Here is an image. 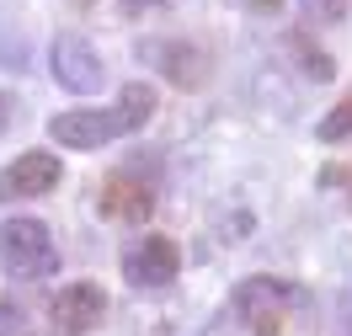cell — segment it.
Wrapping results in <instances>:
<instances>
[{
	"label": "cell",
	"mask_w": 352,
	"mask_h": 336,
	"mask_svg": "<svg viewBox=\"0 0 352 336\" xmlns=\"http://www.w3.org/2000/svg\"><path fill=\"white\" fill-rule=\"evenodd\" d=\"M299 5H305V16H315V22H342L352 0H299Z\"/></svg>",
	"instance_id": "cell-11"
},
{
	"label": "cell",
	"mask_w": 352,
	"mask_h": 336,
	"mask_svg": "<svg viewBox=\"0 0 352 336\" xmlns=\"http://www.w3.org/2000/svg\"><path fill=\"white\" fill-rule=\"evenodd\" d=\"M144 5H166V0H129V11H144Z\"/></svg>",
	"instance_id": "cell-13"
},
{
	"label": "cell",
	"mask_w": 352,
	"mask_h": 336,
	"mask_svg": "<svg viewBox=\"0 0 352 336\" xmlns=\"http://www.w3.org/2000/svg\"><path fill=\"white\" fill-rule=\"evenodd\" d=\"M176 272H182V246H176L171 235H144V240H133L123 251V278L144 293L176 283Z\"/></svg>",
	"instance_id": "cell-4"
},
{
	"label": "cell",
	"mask_w": 352,
	"mask_h": 336,
	"mask_svg": "<svg viewBox=\"0 0 352 336\" xmlns=\"http://www.w3.org/2000/svg\"><path fill=\"white\" fill-rule=\"evenodd\" d=\"M54 187H59V155H48V150H27L11 166H0V203L43 198Z\"/></svg>",
	"instance_id": "cell-7"
},
{
	"label": "cell",
	"mask_w": 352,
	"mask_h": 336,
	"mask_svg": "<svg viewBox=\"0 0 352 336\" xmlns=\"http://www.w3.org/2000/svg\"><path fill=\"white\" fill-rule=\"evenodd\" d=\"M283 0H251V11H278Z\"/></svg>",
	"instance_id": "cell-12"
},
{
	"label": "cell",
	"mask_w": 352,
	"mask_h": 336,
	"mask_svg": "<svg viewBox=\"0 0 352 336\" xmlns=\"http://www.w3.org/2000/svg\"><path fill=\"white\" fill-rule=\"evenodd\" d=\"M102 219H118V224H144L155 214V181L139 177V171H112L102 181Z\"/></svg>",
	"instance_id": "cell-6"
},
{
	"label": "cell",
	"mask_w": 352,
	"mask_h": 336,
	"mask_svg": "<svg viewBox=\"0 0 352 336\" xmlns=\"http://www.w3.org/2000/svg\"><path fill=\"white\" fill-rule=\"evenodd\" d=\"M102 315H107V289L102 283H69V289H59L54 299H48V326L59 336H86L102 326Z\"/></svg>",
	"instance_id": "cell-5"
},
{
	"label": "cell",
	"mask_w": 352,
	"mask_h": 336,
	"mask_svg": "<svg viewBox=\"0 0 352 336\" xmlns=\"http://www.w3.org/2000/svg\"><path fill=\"white\" fill-rule=\"evenodd\" d=\"M0 267L11 272V278H48V272L59 267V246H54V235H48L43 219H6L0 224Z\"/></svg>",
	"instance_id": "cell-2"
},
{
	"label": "cell",
	"mask_w": 352,
	"mask_h": 336,
	"mask_svg": "<svg viewBox=\"0 0 352 336\" xmlns=\"http://www.w3.org/2000/svg\"><path fill=\"white\" fill-rule=\"evenodd\" d=\"M150 112H155V86L150 80H129V86L118 91L112 107H75V112L48 117V134H54V144H65V150H102L112 139L144 128Z\"/></svg>",
	"instance_id": "cell-1"
},
{
	"label": "cell",
	"mask_w": 352,
	"mask_h": 336,
	"mask_svg": "<svg viewBox=\"0 0 352 336\" xmlns=\"http://www.w3.org/2000/svg\"><path fill=\"white\" fill-rule=\"evenodd\" d=\"M6 112H11V102H6V96H0V117H6ZM0 128H6V123H0Z\"/></svg>",
	"instance_id": "cell-14"
},
{
	"label": "cell",
	"mask_w": 352,
	"mask_h": 336,
	"mask_svg": "<svg viewBox=\"0 0 352 336\" xmlns=\"http://www.w3.org/2000/svg\"><path fill=\"white\" fill-rule=\"evenodd\" d=\"M235 304H241L251 336H283L294 293H288V283H278V278H267V272H262V278H245L241 289H235Z\"/></svg>",
	"instance_id": "cell-3"
},
{
	"label": "cell",
	"mask_w": 352,
	"mask_h": 336,
	"mask_svg": "<svg viewBox=\"0 0 352 336\" xmlns=\"http://www.w3.org/2000/svg\"><path fill=\"white\" fill-rule=\"evenodd\" d=\"M288 54L305 65L309 80H331V54H320V43L309 38L305 27H288Z\"/></svg>",
	"instance_id": "cell-9"
},
{
	"label": "cell",
	"mask_w": 352,
	"mask_h": 336,
	"mask_svg": "<svg viewBox=\"0 0 352 336\" xmlns=\"http://www.w3.org/2000/svg\"><path fill=\"white\" fill-rule=\"evenodd\" d=\"M48 65H54V80H59L65 91L91 96V91L107 86V69H102V59H96V48H91L86 38H54Z\"/></svg>",
	"instance_id": "cell-8"
},
{
	"label": "cell",
	"mask_w": 352,
	"mask_h": 336,
	"mask_svg": "<svg viewBox=\"0 0 352 336\" xmlns=\"http://www.w3.org/2000/svg\"><path fill=\"white\" fill-rule=\"evenodd\" d=\"M315 134L326 139V144H342V139H352V91L326 112V117H320V128H315Z\"/></svg>",
	"instance_id": "cell-10"
}]
</instances>
